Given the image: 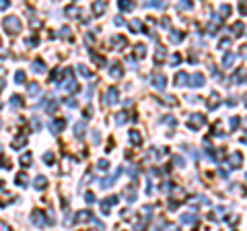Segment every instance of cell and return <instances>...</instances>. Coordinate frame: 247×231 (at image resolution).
Masks as SVG:
<instances>
[{
	"label": "cell",
	"instance_id": "6da1fadb",
	"mask_svg": "<svg viewBox=\"0 0 247 231\" xmlns=\"http://www.w3.org/2000/svg\"><path fill=\"white\" fill-rule=\"evenodd\" d=\"M4 29H6L8 33L17 35V33L21 31V21H19V17H6V19H4Z\"/></svg>",
	"mask_w": 247,
	"mask_h": 231
},
{
	"label": "cell",
	"instance_id": "7a4b0ae2",
	"mask_svg": "<svg viewBox=\"0 0 247 231\" xmlns=\"http://www.w3.org/2000/svg\"><path fill=\"white\" fill-rule=\"evenodd\" d=\"M206 118L202 114H194V116H190V120H187V128L190 130H200L202 126H204Z\"/></svg>",
	"mask_w": 247,
	"mask_h": 231
},
{
	"label": "cell",
	"instance_id": "3957f363",
	"mask_svg": "<svg viewBox=\"0 0 247 231\" xmlns=\"http://www.w3.org/2000/svg\"><path fill=\"white\" fill-rule=\"evenodd\" d=\"M103 99H105V103H109V105H113V103H118L120 101V91H118V87H109L105 95H103Z\"/></svg>",
	"mask_w": 247,
	"mask_h": 231
},
{
	"label": "cell",
	"instance_id": "277c9868",
	"mask_svg": "<svg viewBox=\"0 0 247 231\" xmlns=\"http://www.w3.org/2000/svg\"><path fill=\"white\" fill-rule=\"evenodd\" d=\"M187 85L190 87H202L204 85V74L202 72H194L192 77H187Z\"/></svg>",
	"mask_w": 247,
	"mask_h": 231
},
{
	"label": "cell",
	"instance_id": "5b68a950",
	"mask_svg": "<svg viewBox=\"0 0 247 231\" xmlns=\"http://www.w3.org/2000/svg\"><path fill=\"white\" fill-rule=\"evenodd\" d=\"M66 74H68V81H66L62 87H64L66 91H70V93H76V91H78V85H76V81L72 79V72H70V70H66Z\"/></svg>",
	"mask_w": 247,
	"mask_h": 231
},
{
	"label": "cell",
	"instance_id": "8992f818",
	"mask_svg": "<svg viewBox=\"0 0 247 231\" xmlns=\"http://www.w3.org/2000/svg\"><path fill=\"white\" fill-rule=\"evenodd\" d=\"M241 163H243V157H241V153H233V155L229 157V165H231V169H237V167H241Z\"/></svg>",
	"mask_w": 247,
	"mask_h": 231
},
{
	"label": "cell",
	"instance_id": "52a82bcc",
	"mask_svg": "<svg viewBox=\"0 0 247 231\" xmlns=\"http://www.w3.org/2000/svg\"><path fill=\"white\" fill-rule=\"evenodd\" d=\"M165 85H167V79H165V74H155V77H153V87H155V89L163 91Z\"/></svg>",
	"mask_w": 247,
	"mask_h": 231
},
{
	"label": "cell",
	"instance_id": "ba28073f",
	"mask_svg": "<svg viewBox=\"0 0 247 231\" xmlns=\"http://www.w3.org/2000/svg\"><path fill=\"white\" fill-rule=\"evenodd\" d=\"M31 221H33V225H37V227H43V225H45L43 213H39V211H33V213H31Z\"/></svg>",
	"mask_w": 247,
	"mask_h": 231
},
{
	"label": "cell",
	"instance_id": "9c48e42d",
	"mask_svg": "<svg viewBox=\"0 0 247 231\" xmlns=\"http://www.w3.org/2000/svg\"><path fill=\"white\" fill-rule=\"evenodd\" d=\"M64 126H66V122H64V120H54V122L49 124V130H52L54 134H58V132H62V130H64Z\"/></svg>",
	"mask_w": 247,
	"mask_h": 231
},
{
	"label": "cell",
	"instance_id": "30bf717a",
	"mask_svg": "<svg viewBox=\"0 0 247 231\" xmlns=\"http://www.w3.org/2000/svg\"><path fill=\"white\" fill-rule=\"evenodd\" d=\"M187 77H190L187 72H183V70H179V72L175 74V85H177V87H183V85L187 83Z\"/></svg>",
	"mask_w": 247,
	"mask_h": 231
},
{
	"label": "cell",
	"instance_id": "8fae6325",
	"mask_svg": "<svg viewBox=\"0 0 247 231\" xmlns=\"http://www.w3.org/2000/svg\"><path fill=\"white\" fill-rule=\"evenodd\" d=\"M120 173H122V169H118V171H116L113 176H109V178L101 180V184H99V186H101V188H109V186H113V180H116V178H118Z\"/></svg>",
	"mask_w": 247,
	"mask_h": 231
},
{
	"label": "cell",
	"instance_id": "7c38bea8",
	"mask_svg": "<svg viewBox=\"0 0 247 231\" xmlns=\"http://www.w3.org/2000/svg\"><path fill=\"white\" fill-rule=\"evenodd\" d=\"M31 70H33V72H37V74H39V72H45V64H43V60H39V58H37V60H33Z\"/></svg>",
	"mask_w": 247,
	"mask_h": 231
},
{
	"label": "cell",
	"instance_id": "4fadbf2b",
	"mask_svg": "<svg viewBox=\"0 0 247 231\" xmlns=\"http://www.w3.org/2000/svg\"><path fill=\"white\" fill-rule=\"evenodd\" d=\"M233 62H235V54H233V52H227V54L222 56V68H229Z\"/></svg>",
	"mask_w": 247,
	"mask_h": 231
},
{
	"label": "cell",
	"instance_id": "5bb4252c",
	"mask_svg": "<svg viewBox=\"0 0 247 231\" xmlns=\"http://www.w3.org/2000/svg\"><path fill=\"white\" fill-rule=\"evenodd\" d=\"M109 74H111L113 79H118V77H122V66H120L118 62H113V64L109 66Z\"/></svg>",
	"mask_w": 247,
	"mask_h": 231
},
{
	"label": "cell",
	"instance_id": "9a60e30c",
	"mask_svg": "<svg viewBox=\"0 0 247 231\" xmlns=\"http://www.w3.org/2000/svg\"><path fill=\"white\" fill-rule=\"evenodd\" d=\"M124 196L128 198V202H134V200H136V190H134V186H128V188L124 190Z\"/></svg>",
	"mask_w": 247,
	"mask_h": 231
},
{
	"label": "cell",
	"instance_id": "2e32d148",
	"mask_svg": "<svg viewBox=\"0 0 247 231\" xmlns=\"http://www.w3.org/2000/svg\"><path fill=\"white\" fill-rule=\"evenodd\" d=\"M181 223H183V225H194V223H196V215H194V213L181 215Z\"/></svg>",
	"mask_w": 247,
	"mask_h": 231
},
{
	"label": "cell",
	"instance_id": "e0dca14e",
	"mask_svg": "<svg viewBox=\"0 0 247 231\" xmlns=\"http://www.w3.org/2000/svg\"><path fill=\"white\" fill-rule=\"evenodd\" d=\"M218 101H220L218 99V93H212L210 99H208V109H216L218 107Z\"/></svg>",
	"mask_w": 247,
	"mask_h": 231
},
{
	"label": "cell",
	"instance_id": "ac0fdd59",
	"mask_svg": "<svg viewBox=\"0 0 247 231\" xmlns=\"http://www.w3.org/2000/svg\"><path fill=\"white\" fill-rule=\"evenodd\" d=\"M89 219H93V215H91L89 211H78V213H76V221H78V223L89 221Z\"/></svg>",
	"mask_w": 247,
	"mask_h": 231
},
{
	"label": "cell",
	"instance_id": "d6986e66",
	"mask_svg": "<svg viewBox=\"0 0 247 231\" xmlns=\"http://www.w3.org/2000/svg\"><path fill=\"white\" fill-rule=\"evenodd\" d=\"M107 8V2H97V4H93V12L99 17V15H103V10Z\"/></svg>",
	"mask_w": 247,
	"mask_h": 231
},
{
	"label": "cell",
	"instance_id": "ffe728a7",
	"mask_svg": "<svg viewBox=\"0 0 247 231\" xmlns=\"http://www.w3.org/2000/svg\"><path fill=\"white\" fill-rule=\"evenodd\" d=\"M243 81H245V70L241 68L239 72H235V77H233V83H235V85H243Z\"/></svg>",
	"mask_w": 247,
	"mask_h": 231
},
{
	"label": "cell",
	"instance_id": "44dd1931",
	"mask_svg": "<svg viewBox=\"0 0 247 231\" xmlns=\"http://www.w3.org/2000/svg\"><path fill=\"white\" fill-rule=\"evenodd\" d=\"M74 134H76V138L84 136V122H76L74 124Z\"/></svg>",
	"mask_w": 247,
	"mask_h": 231
},
{
	"label": "cell",
	"instance_id": "7402d4cb",
	"mask_svg": "<svg viewBox=\"0 0 247 231\" xmlns=\"http://www.w3.org/2000/svg\"><path fill=\"white\" fill-rule=\"evenodd\" d=\"M130 142L138 146V144L142 142V136H140V132H136V130H132V132H130Z\"/></svg>",
	"mask_w": 247,
	"mask_h": 231
},
{
	"label": "cell",
	"instance_id": "603a6c76",
	"mask_svg": "<svg viewBox=\"0 0 247 231\" xmlns=\"http://www.w3.org/2000/svg\"><path fill=\"white\" fill-rule=\"evenodd\" d=\"M173 44H179V42H183V33L181 31H171V37H169Z\"/></svg>",
	"mask_w": 247,
	"mask_h": 231
},
{
	"label": "cell",
	"instance_id": "cb8c5ba5",
	"mask_svg": "<svg viewBox=\"0 0 247 231\" xmlns=\"http://www.w3.org/2000/svg\"><path fill=\"white\" fill-rule=\"evenodd\" d=\"M15 182L19 186H27V182H29V178H27V173H19L17 178H15Z\"/></svg>",
	"mask_w": 247,
	"mask_h": 231
},
{
	"label": "cell",
	"instance_id": "d4e9b609",
	"mask_svg": "<svg viewBox=\"0 0 247 231\" xmlns=\"http://www.w3.org/2000/svg\"><path fill=\"white\" fill-rule=\"evenodd\" d=\"M45 184H47V180H45V178H43V176H37V178H35V188H37V190H41V188H45Z\"/></svg>",
	"mask_w": 247,
	"mask_h": 231
},
{
	"label": "cell",
	"instance_id": "484cf974",
	"mask_svg": "<svg viewBox=\"0 0 247 231\" xmlns=\"http://www.w3.org/2000/svg\"><path fill=\"white\" fill-rule=\"evenodd\" d=\"M37 93H39V85H37V83H31V85L27 87V95L33 97V95H37Z\"/></svg>",
	"mask_w": 247,
	"mask_h": 231
},
{
	"label": "cell",
	"instance_id": "4316f807",
	"mask_svg": "<svg viewBox=\"0 0 247 231\" xmlns=\"http://www.w3.org/2000/svg\"><path fill=\"white\" fill-rule=\"evenodd\" d=\"M25 142H27V138H25V134H23V136H19V138L12 140V149H21Z\"/></svg>",
	"mask_w": 247,
	"mask_h": 231
},
{
	"label": "cell",
	"instance_id": "83f0119b",
	"mask_svg": "<svg viewBox=\"0 0 247 231\" xmlns=\"http://www.w3.org/2000/svg\"><path fill=\"white\" fill-rule=\"evenodd\" d=\"M21 103H23L21 95H12V97H10V105H12V107H21Z\"/></svg>",
	"mask_w": 247,
	"mask_h": 231
},
{
	"label": "cell",
	"instance_id": "f1b7e54d",
	"mask_svg": "<svg viewBox=\"0 0 247 231\" xmlns=\"http://www.w3.org/2000/svg\"><path fill=\"white\" fill-rule=\"evenodd\" d=\"M97 167H99L101 171H107V169H109V163H107L105 159H99V161H97Z\"/></svg>",
	"mask_w": 247,
	"mask_h": 231
},
{
	"label": "cell",
	"instance_id": "f546056e",
	"mask_svg": "<svg viewBox=\"0 0 247 231\" xmlns=\"http://www.w3.org/2000/svg\"><path fill=\"white\" fill-rule=\"evenodd\" d=\"M132 8H134V4H132V2H120V10H126V12H128V10H132Z\"/></svg>",
	"mask_w": 247,
	"mask_h": 231
},
{
	"label": "cell",
	"instance_id": "4dcf8cb0",
	"mask_svg": "<svg viewBox=\"0 0 247 231\" xmlns=\"http://www.w3.org/2000/svg\"><path fill=\"white\" fill-rule=\"evenodd\" d=\"M15 81H17L19 85H23V83H25V72H23V70H19V72L15 74Z\"/></svg>",
	"mask_w": 247,
	"mask_h": 231
},
{
	"label": "cell",
	"instance_id": "1f68e13d",
	"mask_svg": "<svg viewBox=\"0 0 247 231\" xmlns=\"http://www.w3.org/2000/svg\"><path fill=\"white\" fill-rule=\"evenodd\" d=\"M163 58H165V50L159 47V50H157V56H155V62H163Z\"/></svg>",
	"mask_w": 247,
	"mask_h": 231
},
{
	"label": "cell",
	"instance_id": "d6a6232c",
	"mask_svg": "<svg viewBox=\"0 0 247 231\" xmlns=\"http://www.w3.org/2000/svg\"><path fill=\"white\" fill-rule=\"evenodd\" d=\"M134 50H136V56H140V58H142V56L146 54V46H140V44H138V46L134 47Z\"/></svg>",
	"mask_w": 247,
	"mask_h": 231
},
{
	"label": "cell",
	"instance_id": "836d02e7",
	"mask_svg": "<svg viewBox=\"0 0 247 231\" xmlns=\"http://www.w3.org/2000/svg\"><path fill=\"white\" fill-rule=\"evenodd\" d=\"M78 72H81L82 77H91V70H89L84 64H78Z\"/></svg>",
	"mask_w": 247,
	"mask_h": 231
},
{
	"label": "cell",
	"instance_id": "e575fe53",
	"mask_svg": "<svg viewBox=\"0 0 247 231\" xmlns=\"http://www.w3.org/2000/svg\"><path fill=\"white\" fill-rule=\"evenodd\" d=\"M171 161H173L175 165H179V167H183V163H185V161H183V157H179V155H173V159H171Z\"/></svg>",
	"mask_w": 247,
	"mask_h": 231
},
{
	"label": "cell",
	"instance_id": "d590c367",
	"mask_svg": "<svg viewBox=\"0 0 247 231\" xmlns=\"http://www.w3.org/2000/svg\"><path fill=\"white\" fill-rule=\"evenodd\" d=\"M0 167H2V169H8V167H10V161H8L6 157H2V155H0Z\"/></svg>",
	"mask_w": 247,
	"mask_h": 231
},
{
	"label": "cell",
	"instance_id": "8d00e7d4",
	"mask_svg": "<svg viewBox=\"0 0 247 231\" xmlns=\"http://www.w3.org/2000/svg\"><path fill=\"white\" fill-rule=\"evenodd\" d=\"M116 118H118V120H116L118 124H124V122H126V118H128V114H126V111H120V114H118Z\"/></svg>",
	"mask_w": 247,
	"mask_h": 231
},
{
	"label": "cell",
	"instance_id": "74e56055",
	"mask_svg": "<svg viewBox=\"0 0 247 231\" xmlns=\"http://www.w3.org/2000/svg\"><path fill=\"white\" fill-rule=\"evenodd\" d=\"M130 29H132V31H140V29H142V23H140V21H132Z\"/></svg>",
	"mask_w": 247,
	"mask_h": 231
},
{
	"label": "cell",
	"instance_id": "f35d334b",
	"mask_svg": "<svg viewBox=\"0 0 247 231\" xmlns=\"http://www.w3.org/2000/svg\"><path fill=\"white\" fill-rule=\"evenodd\" d=\"M68 35H70V27H62V29H60V37L68 39Z\"/></svg>",
	"mask_w": 247,
	"mask_h": 231
},
{
	"label": "cell",
	"instance_id": "ab89813d",
	"mask_svg": "<svg viewBox=\"0 0 247 231\" xmlns=\"http://www.w3.org/2000/svg\"><path fill=\"white\" fill-rule=\"evenodd\" d=\"M21 163H23V165H29V163H31V153H25V155L21 157Z\"/></svg>",
	"mask_w": 247,
	"mask_h": 231
},
{
	"label": "cell",
	"instance_id": "60d3db41",
	"mask_svg": "<svg viewBox=\"0 0 247 231\" xmlns=\"http://www.w3.org/2000/svg\"><path fill=\"white\" fill-rule=\"evenodd\" d=\"M111 44H116V46H126V39L118 35V37H113V39H111Z\"/></svg>",
	"mask_w": 247,
	"mask_h": 231
},
{
	"label": "cell",
	"instance_id": "b9f144b4",
	"mask_svg": "<svg viewBox=\"0 0 247 231\" xmlns=\"http://www.w3.org/2000/svg\"><path fill=\"white\" fill-rule=\"evenodd\" d=\"M66 105H68V107H76V105H78V101H76L74 97H68V99H66Z\"/></svg>",
	"mask_w": 247,
	"mask_h": 231
},
{
	"label": "cell",
	"instance_id": "7bdbcfd3",
	"mask_svg": "<svg viewBox=\"0 0 247 231\" xmlns=\"http://www.w3.org/2000/svg\"><path fill=\"white\" fill-rule=\"evenodd\" d=\"M239 122H241V120H239V116H233V118H231V128L235 130V128L239 126Z\"/></svg>",
	"mask_w": 247,
	"mask_h": 231
},
{
	"label": "cell",
	"instance_id": "ee69618b",
	"mask_svg": "<svg viewBox=\"0 0 247 231\" xmlns=\"http://www.w3.org/2000/svg\"><path fill=\"white\" fill-rule=\"evenodd\" d=\"M43 161H45V163H52V161H54V153H52V151H47V153L43 155Z\"/></svg>",
	"mask_w": 247,
	"mask_h": 231
},
{
	"label": "cell",
	"instance_id": "f6af8a7d",
	"mask_svg": "<svg viewBox=\"0 0 247 231\" xmlns=\"http://www.w3.org/2000/svg\"><path fill=\"white\" fill-rule=\"evenodd\" d=\"M84 200H86L89 204H93V202H95V194H93V192H86V194H84Z\"/></svg>",
	"mask_w": 247,
	"mask_h": 231
},
{
	"label": "cell",
	"instance_id": "bcb514c9",
	"mask_svg": "<svg viewBox=\"0 0 247 231\" xmlns=\"http://www.w3.org/2000/svg\"><path fill=\"white\" fill-rule=\"evenodd\" d=\"M91 134H93V144H99V142H101V136H99V132H97V130H93Z\"/></svg>",
	"mask_w": 247,
	"mask_h": 231
},
{
	"label": "cell",
	"instance_id": "7dc6e473",
	"mask_svg": "<svg viewBox=\"0 0 247 231\" xmlns=\"http://www.w3.org/2000/svg\"><path fill=\"white\" fill-rule=\"evenodd\" d=\"M233 33H243V25L241 23H235L233 25Z\"/></svg>",
	"mask_w": 247,
	"mask_h": 231
},
{
	"label": "cell",
	"instance_id": "c3c4849f",
	"mask_svg": "<svg viewBox=\"0 0 247 231\" xmlns=\"http://www.w3.org/2000/svg\"><path fill=\"white\" fill-rule=\"evenodd\" d=\"M60 77H62V70H60V68H56V70L52 72V81H58Z\"/></svg>",
	"mask_w": 247,
	"mask_h": 231
},
{
	"label": "cell",
	"instance_id": "681fc988",
	"mask_svg": "<svg viewBox=\"0 0 247 231\" xmlns=\"http://www.w3.org/2000/svg\"><path fill=\"white\" fill-rule=\"evenodd\" d=\"M229 12H231V6H227V4H224V6H220V15H222V17H227Z\"/></svg>",
	"mask_w": 247,
	"mask_h": 231
},
{
	"label": "cell",
	"instance_id": "f907efd6",
	"mask_svg": "<svg viewBox=\"0 0 247 231\" xmlns=\"http://www.w3.org/2000/svg\"><path fill=\"white\" fill-rule=\"evenodd\" d=\"M144 229H146L144 223H136V225H134V231H144Z\"/></svg>",
	"mask_w": 247,
	"mask_h": 231
},
{
	"label": "cell",
	"instance_id": "816d5d0a",
	"mask_svg": "<svg viewBox=\"0 0 247 231\" xmlns=\"http://www.w3.org/2000/svg\"><path fill=\"white\" fill-rule=\"evenodd\" d=\"M148 6H153V8H165V4H163V2H150Z\"/></svg>",
	"mask_w": 247,
	"mask_h": 231
},
{
	"label": "cell",
	"instance_id": "f5cc1de1",
	"mask_svg": "<svg viewBox=\"0 0 247 231\" xmlns=\"http://www.w3.org/2000/svg\"><path fill=\"white\" fill-rule=\"evenodd\" d=\"M33 128H35V130H39V128H41V122H39V118H33Z\"/></svg>",
	"mask_w": 247,
	"mask_h": 231
},
{
	"label": "cell",
	"instance_id": "db71d44e",
	"mask_svg": "<svg viewBox=\"0 0 247 231\" xmlns=\"http://www.w3.org/2000/svg\"><path fill=\"white\" fill-rule=\"evenodd\" d=\"M179 60H181V58H179L177 54H175V56H171V64H175V66H177V64H179Z\"/></svg>",
	"mask_w": 247,
	"mask_h": 231
},
{
	"label": "cell",
	"instance_id": "11a10c76",
	"mask_svg": "<svg viewBox=\"0 0 247 231\" xmlns=\"http://www.w3.org/2000/svg\"><path fill=\"white\" fill-rule=\"evenodd\" d=\"M229 44H231V39H222V42H220L218 46H220V47H227V46H229Z\"/></svg>",
	"mask_w": 247,
	"mask_h": 231
},
{
	"label": "cell",
	"instance_id": "9f6ffc18",
	"mask_svg": "<svg viewBox=\"0 0 247 231\" xmlns=\"http://www.w3.org/2000/svg\"><path fill=\"white\" fill-rule=\"evenodd\" d=\"M6 6H8V2H6V0H0V10H4Z\"/></svg>",
	"mask_w": 247,
	"mask_h": 231
},
{
	"label": "cell",
	"instance_id": "6f0895ef",
	"mask_svg": "<svg viewBox=\"0 0 247 231\" xmlns=\"http://www.w3.org/2000/svg\"><path fill=\"white\" fill-rule=\"evenodd\" d=\"M4 89V79H0V91Z\"/></svg>",
	"mask_w": 247,
	"mask_h": 231
},
{
	"label": "cell",
	"instance_id": "680465c9",
	"mask_svg": "<svg viewBox=\"0 0 247 231\" xmlns=\"http://www.w3.org/2000/svg\"><path fill=\"white\" fill-rule=\"evenodd\" d=\"M0 188H2V180H0Z\"/></svg>",
	"mask_w": 247,
	"mask_h": 231
},
{
	"label": "cell",
	"instance_id": "91938a15",
	"mask_svg": "<svg viewBox=\"0 0 247 231\" xmlns=\"http://www.w3.org/2000/svg\"><path fill=\"white\" fill-rule=\"evenodd\" d=\"M0 126H2V120H0Z\"/></svg>",
	"mask_w": 247,
	"mask_h": 231
},
{
	"label": "cell",
	"instance_id": "94428289",
	"mask_svg": "<svg viewBox=\"0 0 247 231\" xmlns=\"http://www.w3.org/2000/svg\"><path fill=\"white\" fill-rule=\"evenodd\" d=\"M175 231H181V229H175Z\"/></svg>",
	"mask_w": 247,
	"mask_h": 231
}]
</instances>
